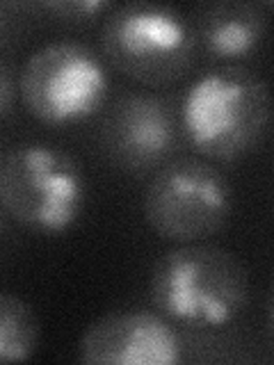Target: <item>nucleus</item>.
I'll use <instances>...</instances> for the list:
<instances>
[{
	"label": "nucleus",
	"mask_w": 274,
	"mask_h": 365,
	"mask_svg": "<svg viewBox=\"0 0 274 365\" xmlns=\"http://www.w3.org/2000/svg\"><path fill=\"white\" fill-rule=\"evenodd\" d=\"M151 299L167 319L194 329L235 322L249 302V272L235 254L210 245H181L151 272Z\"/></svg>",
	"instance_id": "obj_1"
},
{
	"label": "nucleus",
	"mask_w": 274,
	"mask_h": 365,
	"mask_svg": "<svg viewBox=\"0 0 274 365\" xmlns=\"http://www.w3.org/2000/svg\"><path fill=\"white\" fill-rule=\"evenodd\" d=\"M181 123L197 153L235 160L254 151L270 125V91L243 66H222L190 85Z\"/></svg>",
	"instance_id": "obj_2"
},
{
	"label": "nucleus",
	"mask_w": 274,
	"mask_h": 365,
	"mask_svg": "<svg viewBox=\"0 0 274 365\" xmlns=\"http://www.w3.org/2000/svg\"><path fill=\"white\" fill-rule=\"evenodd\" d=\"M87 182L78 160L51 144H21L0 160V205L44 235L68 231L85 208Z\"/></svg>",
	"instance_id": "obj_3"
},
{
	"label": "nucleus",
	"mask_w": 274,
	"mask_h": 365,
	"mask_svg": "<svg viewBox=\"0 0 274 365\" xmlns=\"http://www.w3.org/2000/svg\"><path fill=\"white\" fill-rule=\"evenodd\" d=\"M108 62L144 85H169L183 78L197 57L192 23L160 3H131L110 11L101 30Z\"/></svg>",
	"instance_id": "obj_4"
},
{
	"label": "nucleus",
	"mask_w": 274,
	"mask_h": 365,
	"mask_svg": "<svg viewBox=\"0 0 274 365\" xmlns=\"http://www.w3.org/2000/svg\"><path fill=\"white\" fill-rule=\"evenodd\" d=\"M108 71L101 57L78 41H51L34 51L19 76L23 106L49 125L89 119L108 98Z\"/></svg>",
	"instance_id": "obj_5"
},
{
	"label": "nucleus",
	"mask_w": 274,
	"mask_h": 365,
	"mask_svg": "<svg viewBox=\"0 0 274 365\" xmlns=\"http://www.w3.org/2000/svg\"><path fill=\"white\" fill-rule=\"evenodd\" d=\"M144 220L167 242L192 245L217 233L231 215V185L197 158L163 165L144 190Z\"/></svg>",
	"instance_id": "obj_6"
},
{
	"label": "nucleus",
	"mask_w": 274,
	"mask_h": 365,
	"mask_svg": "<svg viewBox=\"0 0 274 365\" xmlns=\"http://www.w3.org/2000/svg\"><path fill=\"white\" fill-rule=\"evenodd\" d=\"M78 356L89 365H176L183 345L165 315L121 311L85 329Z\"/></svg>",
	"instance_id": "obj_7"
},
{
	"label": "nucleus",
	"mask_w": 274,
	"mask_h": 365,
	"mask_svg": "<svg viewBox=\"0 0 274 365\" xmlns=\"http://www.w3.org/2000/svg\"><path fill=\"white\" fill-rule=\"evenodd\" d=\"M101 144L121 169H153L163 165L176 146L174 112L163 98L151 94L119 96L103 119Z\"/></svg>",
	"instance_id": "obj_8"
},
{
	"label": "nucleus",
	"mask_w": 274,
	"mask_h": 365,
	"mask_svg": "<svg viewBox=\"0 0 274 365\" xmlns=\"http://www.w3.org/2000/svg\"><path fill=\"white\" fill-rule=\"evenodd\" d=\"M192 30L197 46L215 60L233 62L245 60L265 39L268 16L263 5L256 3H206L194 11Z\"/></svg>",
	"instance_id": "obj_9"
},
{
	"label": "nucleus",
	"mask_w": 274,
	"mask_h": 365,
	"mask_svg": "<svg viewBox=\"0 0 274 365\" xmlns=\"http://www.w3.org/2000/svg\"><path fill=\"white\" fill-rule=\"evenodd\" d=\"M39 347V319L21 297L0 292V363L30 361Z\"/></svg>",
	"instance_id": "obj_10"
},
{
	"label": "nucleus",
	"mask_w": 274,
	"mask_h": 365,
	"mask_svg": "<svg viewBox=\"0 0 274 365\" xmlns=\"http://www.w3.org/2000/svg\"><path fill=\"white\" fill-rule=\"evenodd\" d=\"M44 9L64 21L80 23L96 19L101 11L108 9V3H101V0H73V3H46Z\"/></svg>",
	"instance_id": "obj_11"
},
{
	"label": "nucleus",
	"mask_w": 274,
	"mask_h": 365,
	"mask_svg": "<svg viewBox=\"0 0 274 365\" xmlns=\"http://www.w3.org/2000/svg\"><path fill=\"white\" fill-rule=\"evenodd\" d=\"M11 103H14V76L5 62H0V117L9 112Z\"/></svg>",
	"instance_id": "obj_12"
},
{
	"label": "nucleus",
	"mask_w": 274,
	"mask_h": 365,
	"mask_svg": "<svg viewBox=\"0 0 274 365\" xmlns=\"http://www.w3.org/2000/svg\"><path fill=\"white\" fill-rule=\"evenodd\" d=\"M3 26H5V11L0 7V30H3Z\"/></svg>",
	"instance_id": "obj_13"
},
{
	"label": "nucleus",
	"mask_w": 274,
	"mask_h": 365,
	"mask_svg": "<svg viewBox=\"0 0 274 365\" xmlns=\"http://www.w3.org/2000/svg\"><path fill=\"white\" fill-rule=\"evenodd\" d=\"M3 212L5 210H3V205H0V228H3Z\"/></svg>",
	"instance_id": "obj_14"
}]
</instances>
